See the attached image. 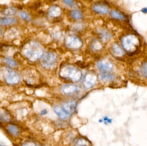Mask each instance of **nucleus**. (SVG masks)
<instances>
[{
    "instance_id": "obj_12",
    "label": "nucleus",
    "mask_w": 147,
    "mask_h": 146,
    "mask_svg": "<svg viewBox=\"0 0 147 146\" xmlns=\"http://www.w3.org/2000/svg\"><path fill=\"white\" fill-rule=\"evenodd\" d=\"M85 85L87 88H91L95 85L96 82V77L92 74H88L85 78Z\"/></svg>"
},
{
    "instance_id": "obj_22",
    "label": "nucleus",
    "mask_w": 147,
    "mask_h": 146,
    "mask_svg": "<svg viewBox=\"0 0 147 146\" xmlns=\"http://www.w3.org/2000/svg\"><path fill=\"white\" fill-rule=\"evenodd\" d=\"M22 146H36V144L32 142H27L24 143Z\"/></svg>"
},
{
    "instance_id": "obj_7",
    "label": "nucleus",
    "mask_w": 147,
    "mask_h": 146,
    "mask_svg": "<svg viewBox=\"0 0 147 146\" xmlns=\"http://www.w3.org/2000/svg\"><path fill=\"white\" fill-rule=\"evenodd\" d=\"M16 12V9L12 7H5L1 9L0 13L6 17H11Z\"/></svg>"
},
{
    "instance_id": "obj_19",
    "label": "nucleus",
    "mask_w": 147,
    "mask_h": 146,
    "mask_svg": "<svg viewBox=\"0 0 147 146\" xmlns=\"http://www.w3.org/2000/svg\"><path fill=\"white\" fill-rule=\"evenodd\" d=\"M18 16H19V17L21 18V19H23L26 21H30L31 20L30 15L26 12H24V11L20 12L19 13H18Z\"/></svg>"
},
{
    "instance_id": "obj_25",
    "label": "nucleus",
    "mask_w": 147,
    "mask_h": 146,
    "mask_svg": "<svg viewBox=\"0 0 147 146\" xmlns=\"http://www.w3.org/2000/svg\"><path fill=\"white\" fill-rule=\"evenodd\" d=\"M141 12H143V13H147V9H146V8H145L142 9Z\"/></svg>"
},
{
    "instance_id": "obj_14",
    "label": "nucleus",
    "mask_w": 147,
    "mask_h": 146,
    "mask_svg": "<svg viewBox=\"0 0 147 146\" xmlns=\"http://www.w3.org/2000/svg\"><path fill=\"white\" fill-rule=\"evenodd\" d=\"M11 120V116L7 111L4 110H0V122H8Z\"/></svg>"
},
{
    "instance_id": "obj_10",
    "label": "nucleus",
    "mask_w": 147,
    "mask_h": 146,
    "mask_svg": "<svg viewBox=\"0 0 147 146\" xmlns=\"http://www.w3.org/2000/svg\"><path fill=\"white\" fill-rule=\"evenodd\" d=\"M93 10L96 13L101 14H106L108 12V8L104 4H95L93 5Z\"/></svg>"
},
{
    "instance_id": "obj_27",
    "label": "nucleus",
    "mask_w": 147,
    "mask_h": 146,
    "mask_svg": "<svg viewBox=\"0 0 147 146\" xmlns=\"http://www.w3.org/2000/svg\"><path fill=\"white\" fill-rule=\"evenodd\" d=\"M1 146H3V145H1Z\"/></svg>"
},
{
    "instance_id": "obj_16",
    "label": "nucleus",
    "mask_w": 147,
    "mask_h": 146,
    "mask_svg": "<svg viewBox=\"0 0 147 146\" xmlns=\"http://www.w3.org/2000/svg\"><path fill=\"white\" fill-rule=\"evenodd\" d=\"M110 15L111 16L115 18V19H119V20H125V16L121 13L120 12H119L118 11H111V13H110Z\"/></svg>"
},
{
    "instance_id": "obj_2",
    "label": "nucleus",
    "mask_w": 147,
    "mask_h": 146,
    "mask_svg": "<svg viewBox=\"0 0 147 146\" xmlns=\"http://www.w3.org/2000/svg\"><path fill=\"white\" fill-rule=\"evenodd\" d=\"M5 71V81L9 85L17 84L20 80V76L17 72L10 68H7Z\"/></svg>"
},
{
    "instance_id": "obj_15",
    "label": "nucleus",
    "mask_w": 147,
    "mask_h": 146,
    "mask_svg": "<svg viewBox=\"0 0 147 146\" xmlns=\"http://www.w3.org/2000/svg\"><path fill=\"white\" fill-rule=\"evenodd\" d=\"M2 61L9 67H16L17 66V63L16 61L10 57H5L3 58Z\"/></svg>"
},
{
    "instance_id": "obj_23",
    "label": "nucleus",
    "mask_w": 147,
    "mask_h": 146,
    "mask_svg": "<svg viewBox=\"0 0 147 146\" xmlns=\"http://www.w3.org/2000/svg\"><path fill=\"white\" fill-rule=\"evenodd\" d=\"M62 1L67 5H72L73 3V0H62Z\"/></svg>"
},
{
    "instance_id": "obj_11",
    "label": "nucleus",
    "mask_w": 147,
    "mask_h": 146,
    "mask_svg": "<svg viewBox=\"0 0 147 146\" xmlns=\"http://www.w3.org/2000/svg\"><path fill=\"white\" fill-rule=\"evenodd\" d=\"M7 129L9 133L13 136H17L20 134V129L13 124H9L7 127Z\"/></svg>"
},
{
    "instance_id": "obj_17",
    "label": "nucleus",
    "mask_w": 147,
    "mask_h": 146,
    "mask_svg": "<svg viewBox=\"0 0 147 146\" xmlns=\"http://www.w3.org/2000/svg\"><path fill=\"white\" fill-rule=\"evenodd\" d=\"M70 15L72 17L74 18V19L80 20L83 18L82 12H81L80 10H78V9L72 11L70 13Z\"/></svg>"
},
{
    "instance_id": "obj_6",
    "label": "nucleus",
    "mask_w": 147,
    "mask_h": 146,
    "mask_svg": "<svg viewBox=\"0 0 147 146\" xmlns=\"http://www.w3.org/2000/svg\"><path fill=\"white\" fill-rule=\"evenodd\" d=\"M17 23L16 18L13 17H0V26L8 27L14 25Z\"/></svg>"
},
{
    "instance_id": "obj_13",
    "label": "nucleus",
    "mask_w": 147,
    "mask_h": 146,
    "mask_svg": "<svg viewBox=\"0 0 147 146\" xmlns=\"http://www.w3.org/2000/svg\"><path fill=\"white\" fill-rule=\"evenodd\" d=\"M77 87L73 85H67L62 88V91L66 94H72L77 90Z\"/></svg>"
},
{
    "instance_id": "obj_1",
    "label": "nucleus",
    "mask_w": 147,
    "mask_h": 146,
    "mask_svg": "<svg viewBox=\"0 0 147 146\" xmlns=\"http://www.w3.org/2000/svg\"><path fill=\"white\" fill-rule=\"evenodd\" d=\"M23 54L31 61H35L42 57V48L38 43L35 42H30L25 46Z\"/></svg>"
},
{
    "instance_id": "obj_21",
    "label": "nucleus",
    "mask_w": 147,
    "mask_h": 146,
    "mask_svg": "<svg viewBox=\"0 0 147 146\" xmlns=\"http://www.w3.org/2000/svg\"><path fill=\"white\" fill-rule=\"evenodd\" d=\"M141 73L143 74V76H144L145 78H146V63L145 62V63L143 64L142 66L141 67L140 69Z\"/></svg>"
},
{
    "instance_id": "obj_3",
    "label": "nucleus",
    "mask_w": 147,
    "mask_h": 146,
    "mask_svg": "<svg viewBox=\"0 0 147 146\" xmlns=\"http://www.w3.org/2000/svg\"><path fill=\"white\" fill-rule=\"evenodd\" d=\"M56 62H57V56L51 52L45 54L41 61L42 66L48 69L54 66Z\"/></svg>"
},
{
    "instance_id": "obj_24",
    "label": "nucleus",
    "mask_w": 147,
    "mask_h": 146,
    "mask_svg": "<svg viewBox=\"0 0 147 146\" xmlns=\"http://www.w3.org/2000/svg\"><path fill=\"white\" fill-rule=\"evenodd\" d=\"M47 113H48V111H47L46 109H43L41 111V115H45Z\"/></svg>"
},
{
    "instance_id": "obj_8",
    "label": "nucleus",
    "mask_w": 147,
    "mask_h": 146,
    "mask_svg": "<svg viewBox=\"0 0 147 146\" xmlns=\"http://www.w3.org/2000/svg\"><path fill=\"white\" fill-rule=\"evenodd\" d=\"M54 110L55 113L57 114V116L59 117H60L61 119H67V118L69 117L70 116V114L65 111L63 108H61L59 106L54 107Z\"/></svg>"
},
{
    "instance_id": "obj_9",
    "label": "nucleus",
    "mask_w": 147,
    "mask_h": 146,
    "mask_svg": "<svg viewBox=\"0 0 147 146\" xmlns=\"http://www.w3.org/2000/svg\"><path fill=\"white\" fill-rule=\"evenodd\" d=\"M63 108L64 110L67 112L68 113H72L76 110V103L74 101H69L67 102L64 104Z\"/></svg>"
},
{
    "instance_id": "obj_18",
    "label": "nucleus",
    "mask_w": 147,
    "mask_h": 146,
    "mask_svg": "<svg viewBox=\"0 0 147 146\" xmlns=\"http://www.w3.org/2000/svg\"><path fill=\"white\" fill-rule=\"evenodd\" d=\"M102 79L104 80H111L114 79V76L109 73L102 72L101 74Z\"/></svg>"
},
{
    "instance_id": "obj_4",
    "label": "nucleus",
    "mask_w": 147,
    "mask_h": 146,
    "mask_svg": "<svg viewBox=\"0 0 147 146\" xmlns=\"http://www.w3.org/2000/svg\"><path fill=\"white\" fill-rule=\"evenodd\" d=\"M67 73L65 77H69L74 81H77L81 77V73L76 68L73 66H69L67 68Z\"/></svg>"
},
{
    "instance_id": "obj_26",
    "label": "nucleus",
    "mask_w": 147,
    "mask_h": 146,
    "mask_svg": "<svg viewBox=\"0 0 147 146\" xmlns=\"http://www.w3.org/2000/svg\"><path fill=\"white\" fill-rule=\"evenodd\" d=\"M2 33H3V31L1 27H0V36H1L2 35Z\"/></svg>"
},
{
    "instance_id": "obj_20",
    "label": "nucleus",
    "mask_w": 147,
    "mask_h": 146,
    "mask_svg": "<svg viewBox=\"0 0 147 146\" xmlns=\"http://www.w3.org/2000/svg\"><path fill=\"white\" fill-rule=\"evenodd\" d=\"M76 146H88V143L84 139H80L76 142Z\"/></svg>"
},
{
    "instance_id": "obj_5",
    "label": "nucleus",
    "mask_w": 147,
    "mask_h": 146,
    "mask_svg": "<svg viewBox=\"0 0 147 146\" xmlns=\"http://www.w3.org/2000/svg\"><path fill=\"white\" fill-rule=\"evenodd\" d=\"M97 66L100 70L105 73H110L113 70V65L111 62L106 61H100L97 64Z\"/></svg>"
}]
</instances>
